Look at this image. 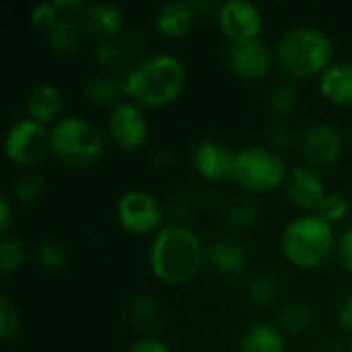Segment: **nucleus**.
Returning a JSON list of instances; mask_svg holds the SVG:
<instances>
[{
  "mask_svg": "<svg viewBox=\"0 0 352 352\" xmlns=\"http://www.w3.org/2000/svg\"><path fill=\"white\" fill-rule=\"evenodd\" d=\"M206 260V248L198 233L186 225L161 227L148 248V266L165 285L190 283Z\"/></svg>",
  "mask_w": 352,
  "mask_h": 352,
  "instance_id": "f257e3e1",
  "label": "nucleus"
},
{
  "mask_svg": "<svg viewBox=\"0 0 352 352\" xmlns=\"http://www.w3.org/2000/svg\"><path fill=\"white\" fill-rule=\"evenodd\" d=\"M186 66L171 54H153L140 60L124 78V93L142 107L173 103L186 89Z\"/></svg>",
  "mask_w": 352,
  "mask_h": 352,
  "instance_id": "f03ea898",
  "label": "nucleus"
},
{
  "mask_svg": "<svg viewBox=\"0 0 352 352\" xmlns=\"http://www.w3.org/2000/svg\"><path fill=\"white\" fill-rule=\"evenodd\" d=\"M332 56L334 43L330 35L309 25L287 31L274 47L276 64L293 78L322 74L332 64Z\"/></svg>",
  "mask_w": 352,
  "mask_h": 352,
  "instance_id": "7ed1b4c3",
  "label": "nucleus"
},
{
  "mask_svg": "<svg viewBox=\"0 0 352 352\" xmlns=\"http://www.w3.org/2000/svg\"><path fill=\"white\" fill-rule=\"evenodd\" d=\"M280 250L285 258L299 268H320L336 250L334 229L318 214L299 217L285 227Z\"/></svg>",
  "mask_w": 352,
  "mask_h": 352,
  "instance_id": "20e7f679",
  "label": "nucleus"
},
{
  "mask_svg": "<svg viewBox=\"0 0 352 352\" xmlns=\"http://www.w3.org/2000/svg\"><path fill=\"white\" fill-rule=\"evenodd\" d=\"M103 151L101 132L80 116H62L52 126V153L68 167H91L103 157Z\"/></svg>",
  "mask_w": 352,
  "mask_h": 352,
  "instance_id": "39448f33",
  "label": "nucleus"
},
{
  "mask_svg": "<svg viewBox=\"0 0 352 352\" xmlns=\"http://www.w3.org/2000/svg\"><path fill=\"white\" fill-rule=\"evenodd\" d=\"M231 179L248 192H272L287 182V165L280 153H276L274 148L248 146L235 153Z\"/></svg>",
  "mask_w": 352,
  "mask_h": 352,
  "instance_id": "423d86ee",
  "label": "nucleus"
},
{
  "mask_svg": "<svg viewBox=\"0 0 352 352\" xmlns=\"http://www.w3.org/2000/svg\"><path fill=\"white\" fill-rule=\"evenodd\" d=\"M52 151V130L47 126L25 118L14 122L4 138V155L10 163L33 167L41 163Z\"/></svg>",
  "mask_w": 352,
  "mask_h": 352,
  "instance_id": "0eeeda50",
  "label": "nucleus"
},
{
  "mask_svg": "<svg viewBox=\"0 0 352 352\" xmlns=\"http://www.w3.org/2000/svg\"><path fill=\"white\" fill-rule=\"evenodd\" d=\"M116 217L122 229L132 235H148L161 227L163 212L157 198L144 190H128L120 196Z\"/></svg>",
  "mask_w": 352,
  "mask_h": 352,
  "instance_id": "6e6552de",
  "label": "nucleus"
},
{
  "mask_svg": "<svg viewBox=\"0 0 352 352\" xmlns=\"http://www.w3.org/2000/svg\"><path fill=\"white\" fill-rule=\"evenodd\" d=\"M274 62V50L260 37L229 41L227 45V66L239 78L260 80L270 72Z\"/></svg>",
  "mask_w": 352,
  "mask_h": 352,
  "instance_id": "1a4fd4ad",
  "label": "nucleus"
},
{
  "mask_svg": "<svg viewBox=\"0 0 352 352\" xmlns=\"http://www.w3.org/2000/svg\"><path fill=\"white\" fill-rule=\"evenodd\" d=\"M107 132L122 151H138L148 138V122L136 103L122 101L107 116Z\"/></svg>",
  "mask_w": 352,
  "mask_h": 352,
  "instance_id": "9d476101",
  "label": "nucleus"
},
{
  "mask_svg": "<svg viewBox=\"0 0 352 352\" xmlns=\"http://www.w3.org/2000/svg\"><path fill=\"white\" fill-rule=\"evenodd\" d=\"M219 25L229 41L239 39H256L264 29L262 10L248 0H227L219 6L217 12Z\"/></svg>",
  "mask_w": 352,
  "mask_h": 352,
  "instance_id": "9b49d317",
  "label": "nucleus"
},
{
  "mask_svg": "<svg viewBox=\"0 0 352 352\" xmlns=\"http://www.w3.org/2000/svg\"><path fill=\"white\" fill-rule=\"evenodd\" d=\"M287 198L289 202L303 210V212H314L320 208V204L324 202V198L328 196L326 192V184L322 179V175L307 167V165H297L289 171L287 175Z\"/></svg>",
  "mask_w": 352,
  "mask_h": 352,
  "instance_id": "f8f14e48",
  "label": "nucleus"
},
{
  "mask_svg": "<svg viewBox=\"0 0 352 352\" xmlns=\"http://www.w3.org/2000/svg\"><path fill=\"white\" fill-rule=\"evenodd\" d=\"M301 151L316 165H332L342 157L344 140L334 126L318 122L303 130Z\"/></svg>",
  "mask_w": 352,
  "mask_h": 352,
  "instance_id": "ddd939ff",
  "label": "nucleus"
},
{
  "mask_svg": "<svg viewBox=\"0 0 352 352\" xmlns=\"http://www.w3.org/2000/svg\"><path fill=\"white\" fill-rule=\"evenodd\" d=\"M196 173L208 182H225L233 177L235 153L219 140H200L192 151Z\"/></svg>",
  "mask_w": 352,
  "mask_h": 352,
  "instance_id": "4468645a",
  "label": "nucleus"
},
{
  "mask_svg": "<svg viewBox=\"0 0 352 352\" xmlns=\"http://www.w3.org/2000/svg\"><path fill=\"white\" fill-rule=\"evenodd\" d=\"M206 260L208 264L223 276L235 278L241 276L248 268V250L243 243L231 237H217L206 248Z\"/></svg>",
  "mask_w": 352,
  "mask_h": 352,
  "instance_id": "2eb2a0df",
  "label": "nucleus"
},
{
  "mask_svg": "<svg viewBox=\"0 0 352 352\" xmlns=\"http://www.w3.org/2000/svg\"><path fill=\"white\" fill-rule=\"evenodd\" d=\"M196 23V8L186 0H171L157 8L155 25L167 37H184Z\"/></svg>",
  "mask_w": 352,
  "mask_h": 352,
  "instance_id": "dca6fc26",
  "label": "nucleus"
},
{
  "mask_svg": "<svg viewBox=\"0 0 352 352\" xmlns=\"http://www.w3.org/2000/svg\"><path fill=\"white\" fill-rule=\"evenodd\" d=\"M320 93L336 105H352V60L332 62L322 72Z\"/></svg>",
  "mask_w": 352,
  "mask_h": 352,
  "instance_id": "f3484780",
  "label": "nucleus"
},
{
  "mask_svg": "<svg viewBox=\"0 0 352 352\" xmlns=\"http://www.w3.org/2000/svg\"><path fill=\"white\" fill-rule=\"evenodd\" d=\"M27 113L31 120H35L43 126H47L50 122L56 124L60 120V113H62L60 91L50 82L37 85L27 97Z\"/></svg>",
  "mask_w": 352,
  "mask_h": 352,
  "instance_id": "a211bd4d",
  "label": "nucleus"
},
{
  "mask_svg": "<svg viewBox=\"0 0 352 352\" xmlns=\"http://www.w3.org/2000/svg\"><path fill=\"white\" fill-rule=\"evenodd\" d=\"M87 29L99 39H111L124 29V14L120 6L109 2H99L89 6L85 16Z\"/></svg>",
  "mask_w": 352,
  "mask_h": 352,
  "instance_id": "6ab92c4d",
  "label": "nucleus"
},
{
  "mask_svg": "<svg viewBox=\"0 0 352 352\" xmlns=\"http://www.w3.org/2000/svg\"><path fill=\"white\" fill-rule=\"evenodd\" d=\"M285 334L272 324H254L239 342V352H285Z\"/></svg>",
  "mask_w": 352,
  "mask_h": 352,
  "instance_id": "aec40b11",
  "label": "nucleus"
},
{
  "mask_svg": "<svg viewBox=\"0 0 352 352\" xmlns=\"http://www.w3.org/2000/svg\"><path fill=\"white\" fill-rule=\"evenodd\" d=\"M47 41L58 54H72L80 43V31L76 23L68 16H62L47 33Z\"/></svg>",
  "mask_w": 352,
  "mask_h": 352,
  "instance_id": "412c9836",
  "label": "nucleus"
},
{
  "mask_svg": "<svg viewBox=\"0 0 352 352\" xmlns=\"http://www.w3.org/2000/svg\"><path fill=\"white\" fill-rule=\"evenodd\" d=\"M27 258V250L19 237H2L0 241V276L16 272Z\"/></svg>",
  "mask_w": 352,
  "mask_h": 352,
  "instance_id": "4be33fe9",
  "label": "nucleus"
},
{
  "mask_svg": "<svg viewBox=\"0 0 352 352\" xmlns=\"http://www.w3.org/2000/svg\"><path fill=\"white\" fill-rule=\"evenodd\" d=\"M120 91H124V82L120 87V82L111 76H95L85 82V95L99 105L113 103Z\"/></svg>",
  "mask_w": 352,
  "mask_h": 352,
  "instance_id": "5701e85b",
  "label": "nucleus"
},
{
  "mask_svg": "<svg viewBox=\"0 0 352 352\" xmlns=\"http://www.w3.org/2000/svg\"><path fill=\"white\" fill-rule=\"evenodd\" d=\"M283 291V283L272 276V274H262L258 278H254L248 287V297L250 301L258 303V305H270L278 299Z\"/></svg>",
  "mask_w": 352,
  "mask_h": 352,
  "instance_id": "b1692460",
  "label": "nucleus"
},
{
  "mask_svg": "<svg viewBox=\"0 0 352 352\" xmlns=\"http://www.w3.org/2000/svg\"><path fill=\"white\" fill-rule=\"evenodd\" d=\"M309 324H311V309L301 303H293L285 307L278 318V328L283 330V334H303L309 328Z\"/></svg>",
  "mask_w": 352,
  "mask_h": 352,
  "instance_id": "393cba45",
  "label": "nucleus"
},
{
  "mask_svg": "<svg viewBox=\"0 0 352 352\" xmlns=\"http://www.w3.org/2000/svg\"><path fill=\"white\" fill-rule=\"evenodd\" d=\"M161 318L157 301L148 295H136L130 301V320L138 326H153Z\"/></svg>",
  "mask_w": 352,
  "mask_h": 352,
  "instance_id": "a878e982",
  "label": "nucleus"
},
{
  "mask_svg": "<svg viewBox=\"0 0 352 352\" xmlns=\"http://www.w3.org/2000/svg\"><path fill=\"white\" fill-rule=\"evenodd\" d=\"M43 192H45V182L41 175H35V173L23 175V177L14 179V184H12V196L25 204L37 202Z\"/></svg>",
  "mask_w": 352,
  "mask_h": 352,
  "instance_id": "bb28decb",
  "label": "nucleus"
},
{
  "mask_svg": "<svg viewBox=\"0 0 352 352\" xmlns=\"http://www.w3.org/2000/svg\"><path fill=\"white\" fill-rule=\"evenodd\" d=\"M349 214V200L344 194L340 192H332L324 198V202L320 204L318 208V217L324 219L326 223L334 225V223H340L344 217Z\"/></svg>",
  "mask_w": 352,
  "mask_h": 352,
  "instance_id": "cd10ccee",
  "label": "nucleus"
},
{
  "mask_svg": "<svg viewBox=\"0 0 352 352\" xmlns=\"http://www.w3.org/2000/svg\"><path fill=\"white\" fill-rule=\"evenodd\" d=\"M297 103H299V97H297L295 87H291V85H280L270 95V109L278 118H285V116L293 113Z\"/></svg>",
  "mask_w": 352,
  "mask_h": 352,
  "instance_id": "c85d7f7f",
  "label": "nucleus"
},
{
  "mask_svg": "<svg viewBox=\"0 0 352 352\" xmlns=\"http://www.w3.org/2000/svg\"><path fill=\"white\" fill-rule=\"evenodd\" d=\"M37 262L45 270H58L66 264V250L58 241H43L37 248Z\"/></svg>",
  "mask_w": 352,
  "mask_h": 352,
  "instance_id": "c756f323",
  "label": "nucleus"
},
{
  "mask_svg": "<svg viewBox=\"0 0 352 352\" xmlns=\"http://www.w3.org/2000/svg\"><path fill=\"white\" fill-rule=\"evenodd\" d=\"M19 309L8 297H0V338L8 340L19 330Z\"/></svg>",
  "mask_w": 352,
  "mask_h": 352,
  "instance_id": "7c9ffc66",
  "label": "nucleus"
},
{
  "mask_svg": "<svg viewBox=\"0 0 352 352\" xmlns=\"http://www.w3.org/2000/svg\"><path fill=\"white\" fill-rule=\"evenodd\" d=\"M258 214L260 210L254 202H235L227 208V221L235 227H250Z\"/></svg>",
  "mask_w": 352,
  "mask_h": 352,
  "instance_id": "2f4dec72",
  "label": "nucleus"
},
{
  "mask_svg": "<svg viewBox=\"0 0 352 352\" xmlns=\"http://www.w3.org/2000/svg\"><path fill=\"white\" fill-rule=\"evenodd\" d=\"M60 19L62 16H60L56 2H41V4L33 6V10H31V21L39 29H52Z\"/></svg>",
  "mask_w": 352,
  "mask_h": 352,
  "instance_id": "473e14b6",
  "label": "nucleus"
},
{
  "mask_svg": "<svg viewBox=\"0 0 352 352\" xmlns=\"http://www.w3.org/2000/svg\"><path fill=\"white\" fill-rule=\"evenodd\" d=\"M336 256H338V262L340 266L352 274V227H349L342 237L338 239V245H336Z\"/></svg>",
  "mask_w": 352,
  "mask_h": 352,
  "instance_id": "72a5a7b5",
  "label": "nucleus"
},
{
  "mask_svg": "<svg viewBox=\"0 0 352 352\" xmlns=\"http://www.w3.org/2000/svg\"><path fill=\"white\" fill-rule=\"evenodd\" d=\"M126 352H171V349L159 338H140L132 342Z\"/></svg>",
  "mask_w": 352,
  "mask_h": 352,
  "instance_id": "f704fd0d",
  "label": "nucleus"
},
{
  "mask_svg": "<svg viewBox=\"0 0 352 352\" xmlns=\"http://www.w3.org/2000/svg\"><path fill=\"white\" fill-rule=\"evenodd\" d=\"M14 217H12V204H10V196L2 194L0 196V233L6 237L10 225H12Z\"/></svg>",
  "mask_w": 352,
  "mask_h": 352,
  "instance_id": "c9c22d12",
  "label": "nucleus"
},
{
  "mask_svg": "<svg viewBox=\"0 0 352 352\" xmlns=\"http://www.w3.org/2000/svg\"><path fill=\"white\" fill-rule=\"evenodd\" d=\"M338 326L342 332L352 334V293L342 301V305L338 309Z\"/></svg>",
  "mask_w": 352,
  "mask_h": 352,
  "instance_id": "e433bc0d",
  "label": "nucleus"
},
{
  "mask_svg": "<svg viewBox=\"0 0 352 352\" xmlns=\"http://www.w3.org/2000/svg\"><path fill=\"white\" fill-rule=\"evenodd\" d=\"M56 6H58V10L60 12H72V10H78L80 6H82V2L80 0H56Z\"/></svg>",
  "mask_w": 352,
  "mask_h": 352,
  "instance_id": "4c0bfd02",
  "label": "nucleus"
},
{
  "mask_svg": "<svg viewBox=\"0 0 352 352\" xmlns=\"http://www.w3.org/2000/svg\"><path fill=\"white\" fill-rule=\"evenodd\" d=\"M349 352H352V342H351V346H349Z\"/></svg>",
  "mask_w": 352,
  "mask_h": 352,
  "instance_id": "58836bf2",
  "label": "nucleus"
}]
</instances>
